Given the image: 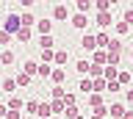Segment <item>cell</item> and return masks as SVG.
I'll return each instance as SVG.
<instances>
[{"instance_id":"6da1fadb","label":"cell","mask_w":133,"mask_h":119,"mask_svg":"<svg viewBox=\"0 0 133 119\" xmlns=\"http://www.w3.org/2000/svg\"><path fill=\"white\" fill-rule=\"evenodd\" d=\"M22 28V19H19V14H8L6 17V22H3V31L6 33H11V36H17V31Z\"/></svg>"},{"instance_id":"7a4b0ae2","label":"cell","mask_w":133,"mask_h":119,"mask_svg":"<svg viewBox=\"0 0 133 119\" xmlns=\"http://www.w3.org/2000/svg\"><path fill=\"white\" fill-rule=\"evenodd\" d=\"M81 47L86 53H97V36L94 33H83L81 36Z\"/></svg>"},{"instance_id":"3957f363","label":"cell","mask_w":133,"mask_h":119,"mask_svg":"<svg viewBox=\"0 0 133 119\" xmlns=\"http://www.w3.org/2000/svg\"><path fill=\"white\" fill-rule=\"evenodd\" d=\"M66 17H69V6H66V3H56V6H53V19L61 22V19H66Z\"/></svg>"},{"instance_id":"277c9868","label":"cell","mask_w":133,"mask_h":119,"mask_svg":"<svg viewBox=\"0 0 133 119\" xmlns=\"http://www.w3.org/2000/svg\"><path fill=\"white\" fill-rule=\"evenodd\" d=\"M33 31H36L39 36H53V22H50V19H39Z\"/></svg>"},{"instance_id":"5b68a950","label":"cell","mask_w":133,"mask_h":119,"mask_svg":"<svg viewBox=\"0 0 133 119\" xmlns=\"http://www.w3.org/2000/svg\"><path fill=\"white\" fill-rule=\"evenodd\" d=\"M125 114H128V111H125L122 102H111V105H108V116H111V119H122Z\"/></svg>"},{"instance_id":"8992f818","label":"cell","mask_w":133,"mask_h":119,"mask_svg":"<svg viewBox=\"0 0 133 119\" xmlns=\"http://www.w3.org/2000/svg\"><path fill=\"white\" fill-rule=\"evenodd\" d=\"M91 64H97V67H108V50L91 53Z\"/></svg>"},{"instance_id":"52a82bcc","label":"cell","mask_w":133,"mask_h":119,"mask_svg":"<svg viewBox=\"0 0 133 119\" xmlns=\"http://www.w3.org/2000/svg\"><path fill=\"white\" fill-rule=\"evenodd\" d=\"M50 80H53V86H61L66 80V69L64 67H56V69H53V75H50Z\"/></svg>"},{"instance_id":"ba28073f","label":"cell","mask_w":133,"mask_h":119,"mask_svg":"<svg viewBox=\"0 0 133 119\" xmlns=\"http://www.w3.org/2000/svg\"><path fill=\"white\" fill-rule=\"evenodd\" d=\"M75 69H78V75H83V78H89V69H91V61H89V58H81V61H75Z\"/></svg>"},{"instance_id":"9c48e42d","label":"cell","mask_w":133,"mask_h":119,"mask_svg":"<svg viewBox=\"0 0 133 119\" xmlns=\"http://www.w3.org/2000/svg\"><path fill=\"white\" fill-rule=\"evenodd\" d=\"M86 25H89V17H86V14H72V28L86 31Z\"/></svg>"},{"instance_id":"30bf717a","label":"cell","mask_w":133,"mask_h":119,"mask_svg":"<svg viewBox=\"0 0 133 119\" xmlns=\"http://www.w3.org/2000/svg\"><path fill=\"white\" fill-rule=\"evenodd\" d=\"M97 50H108V44H111V36L105 33V31H97Z\"/></svg>"},{"instance_id":"8fae6325","label":"cell","mask_w":133,"mask_h":119,"mask_svg":"<svg viewBox=\"0 0 133 119\" xmlns=\"http://www.w3.org/2000/svg\"><path fill=\"white\" fill-rule=\"evenodd\" d=\"M78 89H81V92L89 97V94H94V80H91V78H83L81 83H78Z\"/></svg>"},{"instance_id":"7c38bea8","label":"cell","mask_w":133,"mask_h":119,"mask_svg":"<svg viewBox=\"0 0 133 119\" xmlns=\"http://www.w3.org/2000/svg\"><path fill=\"white\" fill-rule=\"evenodd\" d=\"M19 19H22V28H36V22H39L31 11H22V14H19Z\"/></svg>"},{"instance_id":"4fadbf2b","label":"cell","mask_w":133,"mask_h":119,"mask_svg":"<svg viewBox=\"0 0 133 119\" xmlns=\"http://www.w3.org/2000/svg\"><path fill=\"white\" fill-rule=\"evenodd\" d=\"M22 72H25V75H39V61H25V64H22Z\"/></svg>"},{"instance_id":"5bb4252c","label":"cell","mask_w":133,"mask_h":119,"mask_svg":"<svg viewBox=\"0 0 133 119\" xmlns=\"http://www.w3.org/2000/svg\"><path fill=\"white\" fill-rule=\"evenodd\" d=\"M33 39V28H19V31H17V42H31Z\"/></svg>"},{"instance_id":"9a60e30c","label":"cell","mask_w":133,"mask_h":119,"mask_svg":"<svg viewBox=\"0 0 133 119\" xmlns=\"http://www.w3.org/2000/svg\"><path fill=\"white\" fill-rule=\"evenodd\" d=\"M8 111H19V108H25V102H22V97H17V94H11V97H8Z\"/></svg>"},{"instance_id":"2e32d148","label":"cell","mask_w":133,"mask_h":119,"mask_svg":"<svg viewBox=\"0 0 133 119\" xmlns=\"http://www.w3.org/2000/svg\"><path fill=\"white\" fill-rule=\"evenodd\" d=\"M11 64H14V53L6 47V50L0 53V67H11Z\"/></svg>"},{"instance_id":"e0dca14e","label":"cell","mask_w":133,"mask_h":119,"mask_svg":"<svg viewBox=\"0 0 133 119\" xmlns=\"http://www.w3.org/2000/svg\"><path fill=\"white\" fill-rule=\"evenodd\" d=\"M53 47H56L53 36H39V50H53Z\"/></svg>"},{"instance_id":"ac0fdd59","label":"cell","mask_w":133,"mask_h":119,"mask_svg":"<svg viewBox=\"0 0 133 119\" xmlns=\"http://www.w3.org/2000/svg\"><path fill=\"white\" fill-rule=\"evenodd\" d=\"M66 61H69V50H64V47H61V50H56V61H53V64H56V67H61V64H66Z\"/></svg>"},{"instance_id":"d6986e66","label":"cell","mask_w":133,"mask_h":119,"mask_svg":"<svg viewBox=\"0 0 133 119\" xmlns=\"http://www.w3.org/2000/svg\"><path fill=\"white\" fill-rule=\"evenodd\" d=\"M122 39H119V36H111V44H108V53H122Z\"/></svg>"},{"instance_id":"ffe728a7","label":"cell","mask_w":133,"mask_h":119,"mask_svg":"<svg viewBox=\"0 0 133 119\" xmlns=\"http://www.w3.org/2000/svg\"><path fill=\"white\" fill-rule=\"evenodd\" d=\"M111 22H114V19H111V11H103V14H97V25H100V28H108Z\"/></svg>"},{"instance_id":"44dd1931","label":"cell","mask_w":133,"mask_h":119,"mask_svg":"<svg viewBox=\"0 0 133 119\" xmlns=\"http://www.w3.org/2000/svg\"><path fill=\"white\" fill-rule=\"evenodd\" d=\"M17 89H19V86H17L14 78H6V80H3V92H6V94H14Z\"/></svg>"},{"instance_id":"7402d4cb","label":"cell","mask_w":133,"mask_h":119,"mask_svg":"<svg viewBox=\"0 0 133 119\" xmlns=\"http://www.w3.org/2000/svg\"><path fill=\"white\" fill-rule=\"evenodd\" d=\"M14 80H17V86H19V89L31 86V75H25V72H17V75H14Z\"/></svg>"},{"instance_id":"603a6c76","label":"cell","mask_w":133,"mask_h":119,"mask_svg":"<svg viewBox=\"0 0 133 119\" xmlns=\"http://www.w3.org/2000/svg\"><path fill=\"white\" fill-rule=\"evenodd\" d=\"M103 78L111 83V80H116V78H119V69H116V67H105V69H103Z\"/></svg>"},{"instance_id":"cb8c5ba5","label":"cell","mask_w":133,"mask_h":119,"mask_svg":"<svg viewBox=\"0 0 133 119\" xmlns=\"http://www.w3.org/2000/svg\"><path fill=\"white\" fill-rule=\"evenodd\" d=\"M103 92H108V80L105 78H97L94 80V94H103Z\"/></svg>"},{"instance_id":"d4e9b609","label":"cell","mask_w":133,"mask_h":119,"mask_svg":"<svg viewBox=\"0 0 133 119\" xmlns=\"http://www.w3.org/2000/svg\"><path fill=\"white\" fill-rule=\"evenodd\" d=\"M53 69H56L53 64H42V61H39V78H50V75H53Z\"/></svg>"},{"instance_id":"484cf974","label":"cell","mask_w":133,"mask_h":119,"mask_svg":"<svg viewBox=\"0 0 133 119\" xmlns=\"http://www.w3.org/2000/svg\"><path fill=\"white\" fill-rule=\"evenodd\" d=\"M64 94H66L64 86H53V89H50V97H53V100H64Z\"/></svg>"},{"instance_id":"4316f807","label":"cell","mask_w":133,"mask_h":119,"mask_svg":"<svg viewBox=\"0 0 133 119\" xmlns=\"http://www.w3.org/2000/svg\"><path fill=\"white\" fill-rule=\"evenodd\" d=\"M89 105H91L94 111L103 108V94H89Z\"/></svg>"},{"instance_id":"83f0119b","label":"cell","mask_w":133,"mask_h":119,"mask_svg":"<svg viewBox=\"0 0 133 119\" xmlns=\"http://www.w3.org/2000/svg\"><path fill=\"white\" fill-rule=\"evenodd\" d=\"M50 105H53V116H58V114H64V111H66L64 100H53V102H50Z\"/></svg>"},{"instance_id":"f1b7e54d","label":"cell","mask_w":133,"mask_h":119,"mask_svg":"<svg viewBox=\"0 0 133 119\" xmlns=\"http://www.w3.org/2000/svg\"><path fill=\"white\" fill-rule=\"evenodd\" d=\"M75 9H78V14H86V11L91 9V0H78V3H75Z\"/></svg>"},{"instance_id":"f546056e","label":"cell","mask_w":133,"mask_h":119,"mask_svg":"<svg viewBox=\"0 0 133 119\" xmlns=\"http://www.w3.org/2000/svg\"><path fill=\"white\" fill-rule=\"evenodd\" d=\"M25 111L33 114V116H39V102H36V100H28V102H25Z\"/></svg>"},{"instance_id":"4dcf8cb0","label":"cell","mask_w":133,"mask_h":119,"mask_svg":"<svg viewBox=\"0 0 133 119\" xmlns=\"http://www.w3.org/2000/svg\"><path fill=\"white\" fill-rule=\"evenodd\" d=\"M103 69H105V67H97V64H91V69H89V78H91V80L103 78Z\"/></svg>"},{"instance_id":"1f68e13d","label":"cell","mask_w":133,"mask_h":119,"mask_svg":"<svg viewBox=\"0 0 133 119\" xmlns=\"http://www.w3.org/2000/svg\"><path fill=\"white\" fill-rule=\"evenodd\" d=\"M75 102H78V97H75V92H66V94H64V105H66V108H72Z\"/></svg>"},{"instance_id":"d6a6232c","label":"cell","mask_w":133,"mask_h":119,"mask_svg":"<svg viewBox=\"0 0 133 119\" xmlns=\"http://www.w3.org/2000/svg\"><path fill=\"white\" fill-rule=\"evenodd\" d=\"M122 61V53H108V67H116Z\"/></svg>"},{"instance_id":"836d02e7","label":"cell","mask_w":133,"mask_h":119,"mask_svg":"<svg viewBox=\"0 0 133 119\" xmlns=\"http://www.w3.org/2000/svg\"><path fill=\"white\" fill-rule=\"evenodd\" d=\"M128 31H130V25H128L125 19H119V22H116V33L122 36V33H128Z\"/></svg>"},{"instance_id":"e575fe53","label":"cell","mask_w":133,"mask_h":119,"mask_svg":"<svg viewBox=\"0 0 133 119\" xmlns=\"http://www.w3.org/2000/svg\"><path fill=\"white\" fill-rule=\"evenodd\" d=\"M116 80H119L122 86H128V83L133 80V75H130V72H119V78H116Z\"/></svg>"},{"instance_id":"d590c367","label":"cell","mask_w":133,"mask_h":119,"mask_svg":"<svg viewBox=\"0 0 133 119\" xmlns=\"http://www.w3.org/2000/svg\"><path fill=\"white\" fill-rule=\"evenodd\" d=\"M78 111H81V108H78V105H72V108H66L64 114H66V119H78V116H81Z\"/></svg>"},{"instance_id":"8d00e7d4","label":"cell","mask_w":133,"mask_h":119,"mask_svg":"<svg viewBox=\"0 0 133 119\" xmlns=\"http://www.w3.org/2000/svg\"><path fill=\"white\" fill-rule=\"evenodd\" d=\"M11 42V33H6V31H0V47L6 50V44Z\"/></svg>"},{"instance_id":"74e56055","label":"cell","mask_w":133,"mask_h":119,"mask_svg":"<svg viewBox=\"0 0 133 119\" xmlns=\"http://www.w3.org/2000/svg\"><path fill=\"white\" fill-rule=\"evenodd\" d=\"M122 19H125V22H128V25H130V22H133V6H130V9H125Z\"/></svg>"},{"instance_id":"f35d334b","label":"cell","mask_w":133,"mask_h":119,"mask_svg":"<svg viewBox=\"0 0 133 119\" xmlns=\"http://www.w3.org/2000/svg\"><path fill=\"white\" fill-rule=\"evenodd\" d=\"M119 89H122L119 80H111V83H108V92H119Z\"/></svg>"},{"instance_id":"ab89813d","label":"cell","mask_w":133,"mask_h":119,"mask_svg":"<svg viewBox=\"0 0 133 119\" xmlns=\"http://www.w3.org/2000/svg\"><path fill=\"white\" fill-rule=\"evenodd\" d=\"M8 116V105H6V102H0V119H6Z\"/></svg>"},{"instance_id":"60d3db41","label":"cell","mask_w":133,"mask_h":119,"mask_svg":"<svg viewBox=\"0 0 133 119\" xmlns=\"http://www.w3.org/2000/svg\"><path fill=\"white\" fill-rule=\"evenodd\" d=\"M6 119H22V114H19V111H8V116Z\"/></svg>"},{"instance_id":"b9f144b4","label":"cell","mask_w":133,"mask_h":119,"mask_svg":"<svg viewBox=\"0 0 133 119\" xmlns=\"http://www.w3.org/2000/svg\"><path fill=\"white\" fill-rule=\"evenodd\" d=\"M125 97H128V102L133 105V89H128V94H125Z\"/></svg>"},{"instance_id":"7bdbcfd3","label":"cell","mask_w":133,"mask_h":119,"mask_svg":"<svg viewBox=\"0 0 133 119\" xmlns=\"http://www.w3.org/2000/svg\"><path fill=\"white\" fill-rule=\"evenodd\" d=\"M89 119H105V116H103V114H91Z\"/></svg>"},{"instance_id":"ee69618b","label":"cell","mask_w":133,"mask_h":119,"mask_svg":"<svg viewBox=\"0 0 133 119\" xmlns=\"http://www.w3.org/2000/svg\"><path fill=\"white\" fill-rule=\"evenodd\" d=\"M122 119H133V111H128V114H125V116Z\"/></svg>"},{"instance_id":"f6af8a7d","label":"cell","mask_w":133,"mask_h":119,"mask_svg":"<svg viewBox=\"0 0 133 119\" xmlns=\"http://www.w3.org/2000/svg\"><path fill=\"white\" fill-rule=\"evenodd\" d=\"M130 58H133V50H130Z\"/></svg>"},{"instance_id":"bcb514c9","label":"cell","mask_w":133,"mask_h":119,"mask_svg":"<svg viewBox=\"0 0 133 119\" xmlns=\"http://www.w3.org/2000/svg\"><path fill=\"white\" fill-rule=\"evenodd\" d=\"M53 119H61V116H53Z\"/></svg>"},{"instance_id":"7dc6e473","label":"cell","mask_w":133,"mask_h":119,"mask_svg":"<svg viewBox=\"0 0 133 119\" xmlns=\"http://www.w3.org/2000/svg\"><path fill=\"white\" fill-rule=\"evenodd\" d=\"M0 53H3V47H0Z\"/></svg>"}]
</instances>
